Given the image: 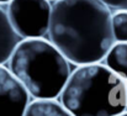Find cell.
I'll use <instances>...</instances> for the list:
<instances>
[{
	"label": "cell",
	"instance_id": "cell-2",
	"mask_svg": "<svg viewBox=\"0 0 127 116\" xmlns=\"http://www.w3.org/2000/svg\"><path fill=\"white\" fill-rule=\"evenodd\" d=\"M58 100L73 116H117L127 110L126 80L102 62L77 66Z\"/></svg>",
	"mask_w": 127,
	"mask_h": 116
},
{
	"label": "cell",
	"instance_id": "cell-8",
	"mask_svg": "<svg viewBox=\"0 0 127 116\" xmlns=\"http://www.w3.org/2000/svg\"><path fill=\"white\" fill-rule=\"evenodd\" d=\"M102 63L119 77L127 80V42H115L102 59Z\"/></svg>",
	"mask_w": 127,
	"mask_h": 116
},
{
	"label": "cell",
	"instance_id": "cell-14",
	"mask_svg": "<svg viewBox=\"0 0 127 116\" xmlns=\"http://www.w3.org/2000/svg\"><path fill=\"white\" fill-rule=\"evenodd\" d=\"M51 1H53V0H51Z\"/></svg>",
	"mask_w": 127,
	"mask_h": 116
},
{
	"label": "cell",
	"instance_id": "cell-10",
	"mask_svg": "<svg viewBox=\"0 0 127 116\" xmlns=\"http://www.w3.org/2000/svg\"><path fill=\"white\" fill-rule=\"evenodd\" d=\"M111 10H125L127 9V0H100Z\"/></svg>",
	"mask_w": 127,
	"mask_h": 116
},
{
	"label": "cell",
	"instance_id": "cell-11",
	"mask_svg": "<svg viewBox=\"0 0 127 116\" xmlns=\"http://www.w3.org/2000/svg\"><path fill=\"white\" fill-rule=\"evenodd\" d=\"M9 1H11V0H0V4H2V5H6Z\"/></svg>",
	"mask_w": 127,
	"mask_h": 116
},
{
	"label": "cell",
	"instance_id": "cell-3",
	"mask_svg": "<svg viewBox=\"0 0 127 116\" xmlns=\"http://www.w3.org/2000/svg\"><path fill=\"white\" fill-rule=\"evenodd\" d=\"M6 64L32 99H58L73 71L46 37L21 39Z\"/></svg>",
	"mask_w": 127,
	"mask_h": 116
},
{
	"label": "cell",
	"instance_id": "cell-1",
	"mask_svg": "<svg viewBox=\"0 0 127 116\" xmlns=\"http://www.w3.org/2000/svg\"><path fill=\"white\" fill-rule=\"evenodd\" d=\"M111 14L100 0H53L47 37L74 66L102 62L115 43Z\"/></svg>",
	"mask_w": 127,
	"mask_h": 116
},
{
	"label": "cell",
	"instance_id": "cell-4",
	"mask_svg": "<svg viewBox=\"0 0 127 116\" xmlns=\"http://www.w3.org/2000/svg\"><path fill=\"white\" fill-rule=\"evenodd\" d=\"M6 11L14 30L22 39L47 37L51 0H11L6 4Z\"/></svg>",
	"mask_w": 127,
	"mask_h": 116
},
{
	"label": "cell",
	"instance_id": "cell-13",
	"mask_svg": "<svg viewBox=\"0 0 127 116\" xmlns=\"http://www.w3.org/2000/svg\"><path fill=\"white\" fill-rule=\"evenodd\" d=\"M126 101H127V80H126Z\"/></svg>",
	"mask_w": 127,
	"mask_h": 116
},
{
	"label": "cell",
	"instance_id": "cell-12",
	"mask_svg": "<svg viewBox=\"0 0 127 116\" xmlns=\"http://www.w3.org/2000/svg\"><path fill=\"white\" fill-rule=\"evenodd\" d=\"M117 116H127V110H126V111H124L122 114H120V115H117Z\"/></svg>",
	"mask_w": 127,
	"mask_h": 116
},
{
	"label": "cell",
	"instance_id": "cell-5",
	"mask_svg": "<svg viewBox=\"0 0 127 116\" xmlns=\"http://www.w3.org/2000/svg\"><path fill=\"white\" fill-rule=\"evenodd\" d=\"M31 99L10 69L0 66V116H24Z\"/></svg>",
	"mask_w": 127,
	"mask_h": 116
},
{
	"label": "cell",
	"instance_id": "cell-6",
	"mask_svg": "<svg viewBox=\"0 0 127 116\" xmlns=\"http://www.w3.org/2000/svg\"><path fill=\"white\" fill-rule=\"evenodd\" d=\"M21 39L10 22L6 6L0 4V66H5L9 62Z\"/></svg>",
	"mask_w": 127,
	"mask_h": 116
},
{
	"label": "cell",
	"instance_id": "cell-7",
	"mask_svg": "<svg viewBox=\"0 0 127 116\" xmlns=\"http://www.w3.org/2000/svg\"><path fill=\"white\" fill-rule=\"evenodd\" d=\"M24 116H73L58 99H31Z\"/></svg>",
	"mask_w": 127,
	"mask_h": 116
},
{
	"label": "cell",
	"instance_id": "cell-9",
	"mask_svg": "<svg viewBox=\"0 0 127 116\" xmlns=\"http://www.w3.org/2000/svg\"><path fill=\"white\" fill-rule=\"evenodd\" d=\"M111 30L115 42H127V9L112 11Z\"/></svg>",
	"mask_w": 127,
	"mask_h": 116
}]
</instances>
